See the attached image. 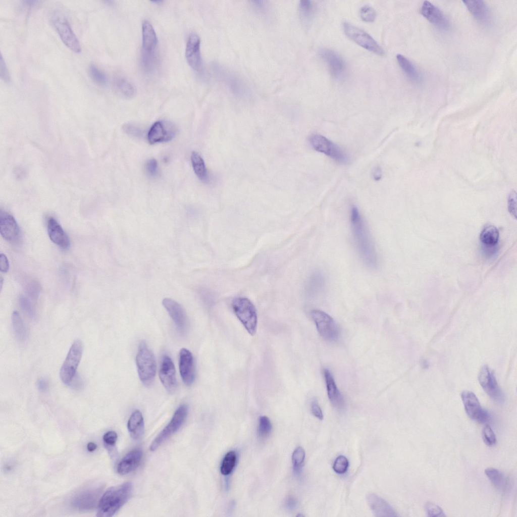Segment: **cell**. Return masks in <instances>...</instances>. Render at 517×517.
I'll return each instance as SVG.
<instances>
[{
	"mask_svg": "<svg viewBox=\"0 0 517 517\" xmlns=\"http://www.w3.org/2000/svg\"><path fill=\"white\" fill-rule=\"evenodd\" d=\"M350 221L352 234L358 255L366 266L371 269L376 268L378 257L374 242L364 220L355 206L351 208Z\"/></svg>",
	"mask_w": 517,
	"mask_h": 517,
	"instance_id": "cell-1",
	"label": "cell"
},
{
	"mask_svg": "<svg viewBox=\"0 0 517 517\" xmlns=\"http://www.w3.org/2000/svg\"><path fill=\"white\" fill-rule=\"evenodd\" d=\"M132 490L133 485L130 482L108 489L99 500L97 516H113L129 499Z\"/></svg>",
	"mask_w": 517,
	"mask_h": 517,
	"instance_id": "cell-2",
	"label": "cell"
},
{
	"mask_svg": "<svg viewBox=\"0 0 517 517\" xmlns=\"http://www.w3.org/2000/svg\"><path fill=\"white\" fill-rule=\"evenodd\" d=\"M139 379L146 387L153 383L156 373V362L153 353L144 341L140 342L136 357Z\"/></svg>",
	"mask_w": 517,
	"mask_h": 517,
	"instance_id": "cell-3",
	"label": "cell"
},
{
	"mask_svg": "<svg viewBox=\"0 0 517 517\" xmlns=\"http://www.w3.org/2000/svg\"><path fill=\"white\" fill-rule=\"evenodd\" d=\"M233 310L239 320L251 335H254L256 331L257 318L256 309L248 298L238 297L232 302Z\"/></svg>",
	"mask_w": 517,
	"mask_h": 517,
	"instance_id": "cell-4",
	"label": "cell"
},
{
	"mask_svg": "<svg viewBox=\"0 0 517 517\" xmlns=\"http://www.w3.org/2000/svg\"><path fill=\"white\" fill-rule=\"evenodd\" d=\"M51 21L64 44L72 51L80 53L81 48L79 40L66 17L60 12H56L52 15Z\"/></svg>",
	"mask_w": 517,
	"mask_h": 517,
	"instance_id": "cell-5",
	"label": "cell"
},
{
	"mask_svg": "<svg viewBox=\"0 0 517 517\" xmlns=\"http://www.w3.org/2000/svg\"><path fill=\"white\" fill-rule=\"evenodd\" d=\"M82 353V343L76 339L72 344L60 369V376L64 384L70 385L75 378Z\"/></svg>",
	"mask_w": 517,
	"mask_h": 517,
	"instance_id": "cell-6",
	"label": "cell"
},
{
	"mask_svg": "<svg viewBox=\"0 0 517 517\" xmlns=\"http://www.w3.org/2000/svg\"><path fill=\"white\" fill-rule=\"evenodd\" d=\"M215 70L218 78L234 96L242 98L249 95L247 85L237 74L218 64L215 65Z\"/></svg>",
	"mask_w": 517,
	"mask_h": 517,
	"instance_id": "cell-7",
	"label": "cell"
},
{
	"mask_svg": "<svg viewBox=\"0 0 517 517\" xmlns=\"http://www.w3.org/2000/svg\"><path fill=\"white\" fill-rule=\"evenodd\" d=\"M309 142L316 151L330 157L339 164H345L348 158L345 152L337 144L319 134H313L309 138Z\"/></svg>",
	"mask_w": 517,
	"mask_h": 517,
	"instance_id": "cell-8",
	"label": "cell"
},
{
	"mask_svg": "<svg viewBox=\"0 0 517 517\" xmlns=\"http://www.w3.org/2000/svg\"><path fill=\"white\" fill-rule=\"evenodd\" d=\"M343 31L346 36L364 48L379 56L384 51L378 43L368 33L362 29L349 23L344 22Z\"/></svg>",
	"mask_w": 517,
	"mask_h": 517,
	"instance_id": "cell-9",
	"label": "cell"
},
{
	"mask_svg": "<svg viewBox=\"0 0 517 517\" xmlns=\"http://www.w3.org/2000/svg\"><path fill=\"white\" fill-rule=\"evenodd\" d=\"M188 409V406L185 404H182L178 407L170 422L151 443L149 447L151 451L156 450L165 441L181 428L186 419Z\"/></svg>",
	"mask_w": 517,
	"mask_h": 517,
	"instance_id": "cell-10",
	"label": "cell"
},
{
	"mask_svg": "<svg viewBox=\"0 0 517 517\" xmlns=\"http://www.w3.org/2000/svg\"><path fill=\"white\" fill-rule=\"evenodd\" d=\"M311 316L320 335L326 340L333 341L339 336V330L333 319L325 312L314 309Z\"/></svg>",
	"mask_w": 517,
	"mask_h": 517,
	"instance_id": "cell-11",
	"label": "cell"
},
{
	"mask_svg": "<svg viewBox=\"0 0 517 517\" xmlns=\"http://www.w3.org/2000/svg\"><path fill=\"white\" fill-rule=\"evenodd\" d=\"M100 492V488L95 486L81 489L71 497V506L80 510H91L98 505Z\"/></svg>",
	"mask_w": 517,
	"mask_h": 517,
	"instance_id": "cell-12",
	"label": "cell"
},
{
	"mask_svg": "<svg viewBox=\"0 0 517 517\" xmlns=\"http://www.w3.org/2000/svg\"><path fill=\"white\" fill-rule=\"evenodd\" d=\"M478 380L482 388L492 399L499 403L504 401V394L489 367L487 366L482 367L479 373Z\"/></svg>",
	"mask_w": 517,
	"mask_h": 517,
	"instance_id": "cell-13",
	"label": "cell"
},
{
	"mask_svg": "<svg viewBox=\"0 0 517 517\" xmlns=\"http://www.w3.org/2000/svg\"><path fill=\"white\" fill-rule=\"evenodd\" d=\"M461 399L467 415L472 420L484 423L489 419L488 411L483 408L476 395L469 391H463L461 394Z\"/></svg>",
	"mask_w": 517,
	"mask_h": 517,
	"instance_id": "cell-14",
	"label": "cell"
},
{
	"mask_svg": "<svg viewBox=\"0 0 517 517\" xmlns=\"http://www.w3.org/2000/svg\"><path fill=\"white\" fill-rule=\"evenodd\" d=\"M177 128L173 123L166 121L155 122L147 134V139L150 144L166 142L175 136Z\"/></svg>",
	"mask_w": 517,
	"mask_h": 517,
	"instance_id": "cell-15",
	"label": "cell"
},
{
	"mask_svg": "<svg viewBox=\"0 0 517 517\" xmlns=\"http://www.w3.org/2000/svg\"><path fill=\"white\" fill-rule=\"evenodd\" d=\"M160 380L170 393H173L177 388V381L174 364L169 356L165 354L162 358L159 370Z\"/></svg>",
	"mask_w": 517,
	"mask_h": 517,
	"instance_id": "cell-16",
	"label": "cell"
},
{
	"mask_svg": "<svg viewBox=\"0 0 517 517\" xmlns=\"http://www.w3.org/2000/svg\"><path fill=\"white\" fill-rule=\"evenodd\" d=\"M162 304L174 321L178 332L184 334L187 327V318L183 307L170 298L163 299Z\"/></svg>",
	"mask_w": 517,
	"mask_h": 517,
	"instance_id": "cell-17",
	"label": "cell"
},
{
	"mask_svg": "<svg viewBox=\"0 0 517 517\" xmlns=\"http://www.w3.org/2000/svg\"><path fill=\"white\" fill-rule=\"evenodd\" d=\"M200 40L195 33L188 36L185 49V56L189 66L196 71L202 69V60L200 54Z\"/></svg>",
	"mask_w": 517,
	"mask_h": 517,
	"instance_id": "cell-18",
	"label": "cell"
},
{
	"mask_svg": "<svg viewBox=\"0 0 517 517\" xmlns=\"http://www.w3.org/2000/svg\"><path fill=\"white\" fill-rule=\"evenodd\" d=\"M179 371L183 382L189 386L195 379L194 363L191 352L187 349L183 348L179 352Z\"/></svg>",
	"mask_w": 517,
	"mask_h": 517,
	"instance_id": "cell-19",
	"label": "cell"
},
{
	"mask_svg": "<svg viewBox=\"0 0 517 517\" xmlns=\"http://www.w3.org/2000/svg\"><path fill=\"white\" fill-rule=\"evenodd\" d=\"M319 54L330 74L336 78H341L345 72V65L341 57L333 50L328 48L321 49Z\"/></svg>",
	"mask_w": 517,
	"mask_h": 517,
	"instance_id": "cell-20",
	"label": "cell"
},
{
	"mask_svg": "<svg viewBox=\"0 0 517 517\" xmlns=\"http://www.w3.org/2000/svg\"><path fill=\"white\" fill-rule=\"evenodd\" d=\"M0 232L5 240L11 242L17 241L20 236V229L16 221L12 215L3 211L0 213Z\"/></svg>",
	"mask_w": 517,
	"mask_h": 517,
	"instance_id": "cell-21",
	"label": "cell"
},
{
	"mask_svg": "<svg viewBox=\"0 0 517 517\" xmlns=\"http://www.w3.org/2000/svg\"><path fill=\"white\" fill-rule=\"evenodd\" d=\"M421 14L429 22L437 27L447 29L449 22L443 13L437 7L429 1H424L421 8Z\"/></svg>",
	"mask_w": 517,
	"mask_h": 517,
	"instance_id": "cell-22",
	"label": "cell"
},
{
	"mask_svg": "<svg viewBox=\"0 0 517 517\" xmlns=\"http://www.w3.org/2000/svg\"><path fill=\"white\" fill-rule=\"evenodd\" d=\"M323 373L327 395L331 403L337 409L342 410L345 406V401L337 387L332 373L327 369H324Z\"/></svg>",
	"mask_w": 517,
	"mask_h": 517,
	"instance_id": "cell-23",
	"label": "cell"
},
{
	"mask_svg": "<svg viewBox=\"0 0 517 517\" xmlns=\"http://www.w3.org/2000/svg\"><path fill=\"white\" fill-rule=\"evenodd\" d=\"M368 505L375 516L393 517L398 515L393 508L379 496L370 493L367 496Z\"/></svg>",
	"mask_w": 517,
	"mask_h": 517,
	"instance_id": "cell-24",
	"label": "cell"
},
{
	"mask_svg": "<svg viewBox=\"0 0 517 517\" xmlns=\"http://www.w3.org/2000/svg\"><path fill=\"white\" fill-rule=\"evenodd\" d=\"M48 236L53 242L62 248L68 249L70 245L69 238L58 222L53 217H49L47 222Z\"/></svg>",
	"mask_w": 517,
	"mask_h": 517,
	"instance_id": "cell-25",
	"label": "cell"
},
{
	"mask_svg": "<svg viewBox=\"0 0 517 517\" xmlns=\"http://www.w3.org/2000/svg\"><path fill=\"white\" fill-rule=\"evenodd\" d=\"M142 456V451L139 448L129 452L119 462L117 470L122 475L127 474L135 470L138 466Z\"/></svg>",
	"mask_w": 517,
	"mask_h": 517,
	"instance_id": "cell-26",
	"label": "cell"
},
{
	"mask_svg": "<svg viewBox=\"0 0 517 517\" xmlns=\"http://www.w3.org/2000/svg\"><path fill=\"white\" fill-rule=\"evenodd\" d=\"M142 49L146 54H154L157 46L158 38L151 23L144 20L142 24Z\"/></svg>",
	"mask_w": 517,
	"mask_h": 517,
	"instance_id": "cell-27",
	"label": "cell"
},
{
	"mask_svg": "<svg viewBox=\"0 0 517 517\" xmlns=\"http://www.w3.org/2000/svg\"><path fill=\"white\" fill-rule=\"evenodd\" d=\"M472 15L481 23L487 24L490 22V12L488 6L483 1H463Z\"/></svg>",
	"mask_w": 517,
	"mask_h": 517,
	"instance_id": "cell-28",
	"label": "cell"
},
{
	"mask_svg": "<svg viewBox=\"0 0 517 517\" xmlns=\"http://www.w3.org/2000/svg\"><path fill=\"white\" fill-rule=\"evenodd\" d=\"M144 420L141 412L136 410L130 417L127 428L131 436L135 440L140 439L144 433Z\"/></svg>",
	"mask_w": 517,
	"mask_h": 517,
	"instance_id": "cell-29",
	"label": "cell"
},
{
	"mask_svg": "<svg viewBox=\"0 0 517 517\" xmlns=\"http://www.w3.org/2000/svg\"><path fill=\"white\" fill-rule=\"evenodd\" d=\"M396 60L403 73L410 80L416 83L420 81L419 74L408 59L401 54H398Z\"/></svg>",
	"mask_w": 517,
	"mask_h": 517,
	"instance_id": "cell-30",
	"label": "cell"
},
{
	"mask_svg": "<svg viewBox=\"0 0 517 517\" xmlns=\"http://www.w3.org/2000/svg\"><path fill=\"white\" fill-rule=\"evenodd\" d=\"M191 161L193 170L197 177L203 182L208 183L209 181V175L203 159L198 153L193 151Z\"/></svg>",
	"mask_w": 517,
	"mask_h": 517,
	"instance_id": "cell-31",
	"label": "cell"
},
{
	"mask_svg": "<svg viewBox=\"0 0 517 517\" xmlns=\"http://www.w3.org/2000/svg\"><path fill=\"white\" fill-rule=\"evenodd\" d=\"M12 324L14 335L20 342H24L27 338V331L20 314L14 311L12 316Z\"/></svg>",
	"mask_w": 517,
	"mask_h": 517,
	"instance_id": "cell-32",
	"label": "cell"
},
{
	"mask_svg": "<svg viewBox=\"0 0 517 517\" xmlns=\"http://www.w3.org/2000/svg\"><path fill=\"white\" fill-rule=\"evenodd\" d=\"M325 285V280L323 274L320 272H315L308 279L307 291L311 295L318 294L324 289Z\"/></svg>",
	"mask_w": 517,
	"mask_h": 517,
	"instance_id": "cell-33",
	"label": "cell"
},
{
	"mask_svg": "<svg viewBox=\"0 0 517 517\" xmlns=\"http://www.w3.org/2000/svg\"><path fill=\"white\" fill-rule=\"evenodd\" d=\"M299 16L303 23L308 25L313 19L315 6L312 1L301 0L299 3Z\"/></svg>",
	"mask_w": 517,
	"mask_h": 517,
	"instance_id": "cell-34",
	"label": "cell"
},
{
	"mask_svg": "<svg viewBox=\"0 0 517 517\" xmlns=\"http://www.w3.org/2000/svg\"><path fill=\"white\" fill-rule=\"evenodd\" d=\"M499 233L497 228L492 225L485 227L480 235V241L484 244L493 246L498 241Z\"/></svg>",
	"mask_w": 517,
	"mask_h": 517,
	"instance_id": "cell-35",
	"label": "cell"
},
{
	"mask_svg": "<svg viewBox=\"0 0 517 517\" xmlns=\"http://www.w3.org/2000/svg\"><path fill=\"white\" fill-rule=\"evenodd\" d=\"M115 87L117 92L125 98H131L135 95V89L134 86L125 79L119 78L116 80Z\"/></svg>",
	"mask_w": 517,
	"mask_h": 517,
	"instance_id": "cell-36",
	"label": "cell"
},
{
	"mask_svg": "<svg viewBox=\"0 0 517 517\" xmlns=\"http://www.w3.org/2000/svg\"><path fill=\"white\" fill-rule=\"evenodd\" d=\"M485 474L496 488L501 489L504 487L505 479L499 470L493 468H488L485 470Z\"/></svg>",
	"mask_w": 517,
	"mask_h": 517,
	"instance_id": "cell-37",
	"label": "cell"
},
{
	"mask_svg": "<svg viewBox=\"0 0 517 517\" xmlns=\"http://www.w3.org/2000/svg\"><path fill=\"white\" fill-rule=\"evenodd\" d=\"M236 461V452L233 450L229 451L225 455L222 461L220 468L221 474L225 476L229 475L232 472Z\"/></svg>",
	"mask_w": 517,
	"mask_h": 517,
	"instance_id": "cell-38",
	"label": "cell"
},
{
	"mask_svg": "<svg viewBox=\"0 0 517 517\" xmlns=\"http://www.w3.org/2000/svg\"><path fill=\"white\" fill-rule=\"evenodd\" d=\"M88 71L90 78L95 83L101 86L107 84L108 81L107 76L96 66L90 65Z\"/></svg>",
	"mask_w": 517,
	"mask_h": 517,
	"instance_id": "cell-39",
	"label": "cell"
},
{
	"mask_svg": "<svg viewBox=\"0 0 517 517\" xmlns=\"http://www.w3.org/2000/svg\"><path fill=\"white\" fill-rule=\"evenodd\" d=\"M272 430V425L270 419L266 416L260 417L258 425V435L261 438L268 436Z\"/></svg>",
	"mask_w": 517,
	"mask_h": 517,
	"instance_id": "cell-40",
	"label": "cell"
},
{
	"mask_svg": "<svg viewBox=\"0 0 517 517\" xmlns=\"http://www.w3.org/2000/svg\"><path fill=\"white\" fill-rule=\"evenodd\" d=\"M359 16L363 21L371 23L374 22L376 19V12L372 7L365 5L360 8Z\"/></svg>",
	"mask_w": 517,
	"mask_h": 517,
	"instance_id": "cell-41",
	"label": "cell"
},
{
	"mask_svg": "<svg viewBox=\"0 0 517 517\" xmlns=\"http://www.w3.org/2000/svg\"><path fill=\"white\" fill-rule=\"evenodd\" d=\"M348 466L347 458L343 455H339L335 460L333 469L336 473L343 474L347 471Z\"/></svg>",
	"mask_w": 517,
	"mask_h": 517,
	"instance_id": "cell-42",
	"label": "cell"
},
{
	"mask_svg": "<svg viewBox=\"0 0 517 517\" xmlns=\"http://www.w3.org/2000/svg\"><path fill=\"white\" fill-rule=\"evenodd\" d=\"M425 510L428 516L430 517H442L445 516V514L440 506L431 502H428L426 503Z\"/></svg>",
	"mask_w": 517,
	"mask_h": 517,
	"instance_id": "cell-43",
	"label": "cell"
},
{
	"mask_svg": "<svg viewBox=\"0 0 517 517\" xmlns=\"http://www.w3.org/2000/svg\"><path fill=\"white\" fill-rule=\"evenodd\" d=\"M482 438L484 443L488 446H491L496 443V436L491 427L487 425L482 430Z\"/></svg>",
	"mask_w": 517,
	"mask_h": 517,
	"instance_id": "cell-44",
	"label": "cell"
},
{
	"mask_svg": "<svg viewBox=\"0 0 517 517\" xmlns=\"http://www.w3.org/2000/svg\"><path fill=\"white\" fill-rule=\"evenodd\" d=\"M305 451L301 447H297L292 455V461L294 468H299L305 458Z\"/></svg>",
	"mask_w": 517,
	"mask_h": 517,
	"instance_id": "cell-45",
	"label": "cell"
},
{
	"mask_svg": "<svg viewBox=\"0 0 517 517\" xmlns=\"http://www.w3.org/2000/svg\"><path fill=\"white\" fill-rule=\"evenodd\" d=\"M20 305L22 309L32 319L35 318V311L30 301L25 296L21 295L19 298Z\"/></svg>",
	"mask_w": 517,
	"mask_h": 517,
	"instance_id": "cell-46",
	"label": "cell"
},
{
	"mask_svg": "<svg viewBox=\"0 0 517 517\" xmlns=\"http://www.w3.org/2000/svg\"><path fill=\"white\" fill-rule=\"evenodd\" d=\"M123 129L128 135L134 137H140L143 134L142 129L134 124H126L123 125Z\"/></svg>",
	"mask_w": 517,
	"mask_h": 517,
	"instance_id": "cell-47",
	"label": "cell"
},
{
	"mask_svg": "<svg viewBox=\"0 0 517 517\" xmlns=\"http://www.w3.org/2000/svg\"><path fill=\"white\" fill-rule=\"evenodd\" d=\"M39 287L38 284L35 281H31L28 282L26 285V292L30 297L33 299H36L38 298L39 294Z\"/></svg>",
	"mask_w": 517,
	"mask_h": 517,
	"instance_id": "cell-48",
	"label": "cell"
},
{
	"mask_svg": "<svg viewBox=\"0 0 517 517\" xmlns=\"http://www.w3.org/2000/svg\"><path fill=\"white\" fill-rule=\"evenodd\" d=\"M516 194L514 190L510 191L508 197V209L510 214L516 218Z\"/></svg>",
	"mask_w": 517,
	"mask_h": 517,
	"instance_id": "cell-49",
	"label": "cell"
},
{
	"mask_svg": "<svg viewBox=\"0 0 517 517\" xmlns=\"http://www.w3.org/2000/svg\"><path fill=\"white\" fill-rule=\"evenodd\" d=\"M145 170L147 175L151 177H154L158 175V166L157 161L155 159L149 160L145 164Z\"/></svg>",
	"mask_w": 517,
	"mask_h": 517,
	"instance_id": "cell-50",
	"label": "cell"
},
{
	"mask_svg": "<svg viewBox=\"0 0 517 517\" xmlns=\"http://www.w3.org/2000/svg\"><path fill=\"white\" fill-rule=\"evenodd\" d=\"M118 438L117 433L115 431H110L105 433L103 436L105 443L109 446L115 444Z\"/></svg>",
	"mask_w": 517,
	"mask_h": 517,
	"instance_id": "cell-51",
	"label": "cell"
},
{
	"mask_svg": "<svg viewBox=\"0 0 517 517\" xmlns=\"http://www.w3.org/2000/svg\"><path fill=\"white\" fill-rule=\"evenodd\" d=\"M311 411L313 415L320 420L323 419L324 416L322 410L318 402V401L314 399L312 400L311 404Z\"/></svg>",
	"mask_w": 517,
	"mask_h": 517,
	"instance_id": "cell-52",
	"label": "cell"
},
{
	"mask_svg": "<svg viewBox=\"0 0 517 517\" xmlns=\"http://www.w3.org/2000/svg\"><path fill=\"white\" fill-rule=\"evenodd\" d=\"M0 75L4 81L9 82L10 81V76L9 72L2 56H1L0 59Z\"/></svg>",
	"mask_w": 517,
	"mask_h": 517,
	"instance_id": "cell-53",
	"label": "cell"
},
{
	"mask_svg": "<svg viewBox=\"0 0 517 517\" xmlns=\"http://www.w3.org/2000/svg\"><path fill=\"white\" fill-rule=\"evenodd\" d=\"M251 3L258 12L263 14L266 13L268 10V4L267 2L262 0L252 1Z\"/></svg>",
	"mask_w": 517,
	"mask_h": 517,
	"instance_id": "cell-54",
	"label": "cell"
},
{
	"mask_svg": "<svg viewBox=\"0 0 517 517\" xmlns=\"http://www.w3.org/2000/svg\"><path fill=\"white\" fill-rule=\"evenodd\" d=\"M9 262L6 255L3 253L0 255V270L3 273H7L9 270Z\"/></svg>",
	"mask_w": 517,
	"mask_h": 517,
	"instance_id": "cell-55",
	"label": "cell"
},
{
	"mask_svg": "<svg viewBox=\"0 0 517 517\" xmlns=\"http://www.w3.org/2000/svg\"><path fill=\"white\" fill-rule=\"evenodd\" d=\"M37 386L40 392H46L48 389V383L45 379L41 378L37 382Z\"/></svg>",
	"mask_w": 517,
	"mask_h": 517,
	"instance_id": "cell-56",
	"label": "cell"
},
{
	"mask_svg": "<svg viewBox=\"0 0 517 517\" xmlns=\"http://www.w3.org/2000/svg\"><path fill=\"white\" fill-rule=\"evenodd\" d=\"M373 176L374 179L376 181L379 180L381 178L382 170L380 167H377L374 169L373 171Z\"/></svg>",
	"mask_w": 517,
	"mask_h": 517,
	"instance_id": "cell-57",
	"label": "cell"
},
{
	"mask_svg": "<svg viewBox=\"0 0 517 517\" xmlns=\"http://www.w3.org/2000/svg\"><path fill=\"white\" fill-rule=\"evenodd\" d=\"M296 504L295 500L293 497H289L287 501V505L290 508H293Z\"/></svg>",
	"mask_w": 517,
	"mask_h": 517,
	"instance_id": "cell-58",
	"label": "cell"
},
{
	"mask_svg": "<svg viewBox=\"0 0 517 517\" xmlns=\"http://www.w3.org/2000/svg\"><path fill=\"white\" fill-rule=\"evenodd\" d=\"M96 448V445L93 442H89L87 445V450L90 452L93 451Z\"/></svg>",
	"mask_w": 517,
	"mask_h": 517,
	"instance_id": "cell-59",
	"label": "cell"
},
{
	"mask_svg": "<svg viewBox=\"0 0 517 517\" xmlns=\"http://www.w3.org/2000/svg\"><path fill=\"white\" fill-rule=\"evenodd\" d=\"M3 280L2 278H1V281H0V284H1V290H2V286H3Z\"/></svg>",
	"mask_w": 517,
	"mask_h": 517,
	"instance_id": "cell-60",
	"label": "cell"
},
{
	"mask_svg": "<svg viewBox=\"0 0 517 517\" xmlns=\"http://www.w3.org/2000/svg\"><path fill=\"white\" fill-rule=\"evenodd\" d=\"M151 2L155 3H160L162 2V1L159 0V1H152Z\"/></svg>",
	"mask_w": 517,
	"mask_h": 517,
	"instance_id": "cell-61",
	"label": "cell"
}]
</instances>
